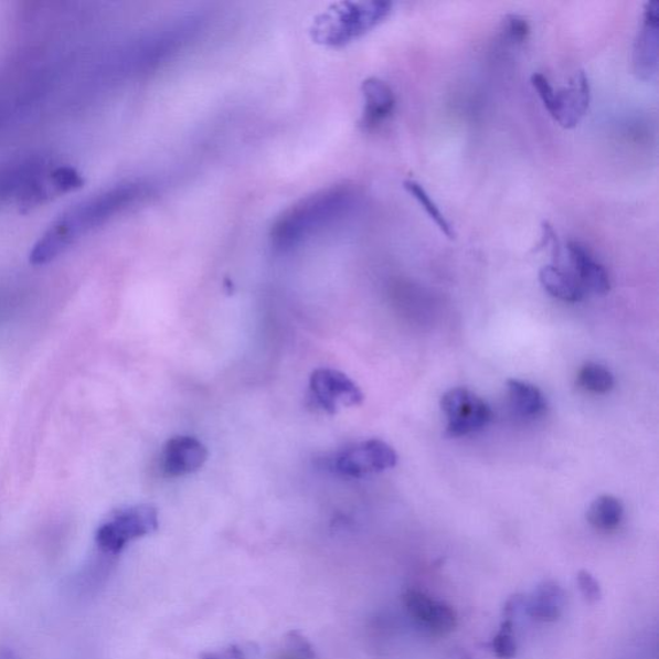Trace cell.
Instances as JSON below:
<instances>
[{
  "label": "cell",
  "instance_id": "obj_25",
  "mask_svg": "<svg viewBox=\"0 0 659 659\" xmlns=\"http://www.w3.org/2000/svg\"><path fill=\"white\" fill-rule=\"evenodd\" d=\"M277 659H304V658H300L299 656L290 652V650L286 649L284 653H281L280 656L277 657Z\"/></svg>",
  "mask_w": 659,
  "mask_h": 659
},
{
  "label": "cell",
  "instance_id": "obj_9",
  "mask_svg": "<svg viewBox=\"0 0 659 659\" xmlns=\"http://www.w3.org/2000/svg\"><path fill=\"white\" fill-rule=\"evenodd\" d=\"M592 89L588 77L580 72L570 82L568 87L554 92L552 104L546 108L555 123L565 129L578 126L591 106Z\"/></svg>",
  "mask_w": 659,
  "mask_h": 659
},
{
  "label": "cell",
  "instance_id": "obj_20",
  "mask_svg": "<svg viewBox=\"0 0 659 659\" xmlns=\"http://www.w3.org/2000/svg\"><path fill=\"white\" fill-rule=\"evenodd\" d=\"M511 633H513V625L508 619L502 624L501 630L492 640L493 653L500 659H511L517 655V645Z\"/></svg>",
  "mask_w": 659,
  "mask_h": 659
},
{
  "label": "cell",
  "instance_id": "obj_18",
  "mask_svg": "<svg viewBox=\"0 0 659 659\" xmlns=\"http://www.w3.org/2000/svg\"><path fill=\"white\" fill-rule=\"evenodd\" d=\"M403 188H405L410 195L417 201L418 205L424 209L426 215H428L431 221L436 224L442 234L451 240L456 237L451 223L447 221L445 214L440 212L438 205L434 203V200L421 183L414 180H406L403 182Z\"/></svg>",
  "mask_w": 659,
  "mask_h": 659
},
{
  "label": "cell",
  "instance_id": "obj_10",
  "mask_svg": "<svg viewBox=\"0 0 659 659\" xmlns=\"http://www.w3.org/2000/svg\"><path fill=\"white\" fill-rule=\"evenodd\" d=\"M208 460V448L195 437L170 438L160 455V468L164 476L178 478L195 472Z\"/></svg>",
  "mask_w": 659,
  "mask_h": 659
},
{
  "label": "cell",
  "instance_id": "obj_7",
  "mask_svg": "<svg viewBox=\"0 0 659 659\" xmlns=\"http://www.w3.org/2000/svg\"><path fill=\"white\" fill-rule=\"evenodd\" d=\"M309 397L329 415H336L340 408L359 406L363 393L352 379L343 372L332 369H319L309 379Z\"/></svg>",
  "mask_w": 659,
  "mask_h": 659
},
{
  "label": "cell",
  "instance_id": "obj_23",
  "mask_svg": "<svg viewBox=\"0 0 659 659\" xmlns=\"http://www.w3.org/2000/svg\"><path fill=\"white\" fill-rule=\"evenodd\" d=\"M506 31L508 36L513 42H524L527 36L530 35V25L521 15L511 14L508 15L506 21Z\"/></svg>",
  "mask_w": 659,
  "mask_h": 659
},
{
  "label": "cell",
  "instance_id": "obj_17",
  "mask_svg": "<svg viewBox=\"0 0 659 659\" xmlns=\"http://www.w3.org/2000/svg\"><path fill=\"white\" fill-rule=\"evenodd\" d=\"M625 509L615 496L603 495L587 510V521L595 530L610 532L623 523Z\"/></svg>",
  "mask_w": 659,
  "mask_h": 659
},
{
  "label": "cell",
  "instance_id": "obj_21",
  "mask_svg": "<svg viewBox=\"0 0 659 659\" xmlns=\"http://www.w3.org/2000/svg\"><path fill=\"white\" fill-rule=\"evenodd\" d=\"M577 585L587 603L594 604L602 599L600 585L591 572L580 571L577 573Z\"/></svg>",
  "mask_w": 659,
  "mask_h": 659
},
{
  "label": "cell",
  "instance_id": "obj_13",
  "mask_svg": "<svg viewBox=\"0 0 659 659\" xmlns=\"http://www.w3.org/2000/svg\"><path fill=\"white\" fill-rule=\"evenodd\" d=\"M362 93L364 98L363 127L375 128L390 118L394 111L393 89L379 77H369L362 84Z\"/></svg>",
  "mask_w": 659,
  "mask_h": 659
},
{
  "label": "cell",
  "instance_id": "obj_24",
  "mask_svg": "<svg viewBox=\"0 0 659 659\" xmlns=\"http://www.w3.org/2000/svg\"><path fill=\"white\" fill-rule=\"evenodd\" d=\"M201 659H245L242 649L237 647H230L221 650V652L204 653Z\"/></svg>",
  "mask_w": 659,
  "mask_h": 659
},
{
  "label": "cell",
  "instance_id": "obj_16",
  "mask_svg": "<svg viewBox=\"0 0 659 659\" xmlns=\"http://www.w3.org/2000/svg\"><path fill=\"white\" fill-rule=\"evenodd\" d=\"M511 408L522 417H536L545 413L548 403L536 385L523 380L510 379L507 383Z\"/></svg>",
  "mask_w": 659,
  "mask_h": 659
},
{
  "label": "cell",
  "instance_id": "obj_4",
  "mask_svg": "<svg viewBox=\"0 0 659 659\" xmlns=\"http://www.w3.org/2000/svg\"><path fill=\"white\" fill-rule=\"evenodd\" d=\"M159 529L157 508L152 506L130 507L116 510L96 532V544L104 553L116 555L129 542L147 536Z\"/></svg>",
  "mask_w": 659,
  "mask_h": 659
},
{
  "label": "cell",
  "instance_id": "obj_19",
  "mask_svg": "<svg viewBox=\"0 0 659 659\" xmlns=\"http://www.w3.org/2000/svg\"><path fill=\"white\" fill-rule=\"evenodd\" d=\"M577 385L588 393L607 394L614 390L615 376L602 364L588 362L578 371Z\"/></svg>",
  "mask_w": 659,
  "mask_h": 659
},
{
  "label": "cell",
  "instance_id": "obj_5",
  "mask_svg": "<svg viewBox=\"0 0 659 659\" xmlns=\"http://www.w3.org/2000/svg\"><path fill=\"white\" fill-rule=\"evenodd\" d=\"M398 455L382 439H368L348 446L332 459V469L341 477L362 478L393 469Z\"/></svg>",
  "mask_w": 659,
  "mask_h": 659
},
{
  "label": "cell",
  "instance_id": "obj_12",
  "mask_svg": "<svg viewBox=\"0 0 659 659\" xmlns=\"http://www.w3.org/2000/svg\"><path fill=\"white\" fill-rule=\"evenodd\" d=\"M568 259L572 267V275L586 291L604 296L610 289V280L607 269L599 262H596L586 249L578 243H570L567 246Z\"/></svg>",
  "mask_w": 659,
  "mask_h": 659
},
{
  "label": "cell",
  "instance_id": "obj_3",
  "mask_svg": "<svg viewBox=\"0 0 659 659\" xmlns=\"http://www.w3.org/2000/svg\"><path fill=\"white\" fill-rule=\"evenodd\" d=\"M390 2H341L313 22L317 42L341 46L355 41L382 23L392 12Z\"/></svg>",
  "mask_w": 659,
  "mask_h": 659
},
{
  "label": "cell",
  "instance_id": "obj_6",
  "mask_svg": "<svg viewBox=\"0 0 659 659\" xmlns=\"http://www.w3.org/2000/svg\"><path fill=\"white\" fill-rule=\"evenodd\" d=\"M440 408L447 418V433L451 437L469 436L482 431L492 421L487 403L467 387H454L440 400Z\"/></svg>",
  "mask_w": 659,
  "mask_h": 659
},
{
  "label": "cell",
  "instance_id": "obj_11",
  "mask_svg": "<svg viewBox=\"0 0 659 659\" xmlns=\"http://www.w3.org/2000/svg\"><path fill=\"white\" fill-rule=\"evenodd\" d=\"M402 599L408 615L433 634L446 635L455 630L457 615L448 604L434 600L431 596L417 591L406 592Z\"/></svg>",
  "mask_w": 659,
  "mask_h": 659
},
{
  "label": "cell",
  "instance_id": "obj_2",
  "mask_svg": "<svg viewBox=\"0 0 659 659\" xmlns=\"http://www.w3.org/2000/svg\"><path fill=\"white\" fill-rule=\"evenodd\" d=\"M359 204L360 193L353 185H331L288 209L275 223L270 238L277 249H294V246L343 221Z\"/></svg>",
  "mask_w": 659,
  "mask_h": 659
},
{
  "label": "cell",
  "instance_id": "obj_14",
  "mask_svg": "<svg viewBox=\"0 0 659 659\" xmlns=\"http://www.w3.org/2000/svg\"><path fill=\"white\" fill-rule=\"evenodd\" d=\"M565 600L567 598L562 586L553 580H548L533 592L527 610L536 621L554 623L562 616Z\"/></svg>",
  "mask_w": 659,
  "mask_h": 659
},
{
  "label": "cell",
  "instance_id": "obj_8",
  "mask_svg": "<svg viewBox=\"0 0 659 659\" xmlns=\"http://www.w3.org/2000/svg\"><path fill=\"white\" fill-rule=\"evenodd\" d=\"M659 64V6L657 2L646 4L641 25L635 39L633 51L634 73L640 81H653Z\"/></svg>",
  "mask_w": 659,
  "mask_h": 659
},
{
  "label": "cell",
  "instance_id": "obj_15",
  "mask_svg": "<svg viewBox=\"0 0 659 659\" xmlns=\"http://www.w3.org/2000/svg\"><path fill=\"white\" fill-rule=\"evenodd\" d=\"M542 288L545 289L555 299L567 301V304H578L585 297V290L571 273H565L562 268L549 265L540 269L539 274Z\"/></svg>",
  "mask_w": 659,
  "mask_h": 659
},
{
  "label": "cell",
  "instance_id": "obj_1",
  "mask_svg": "<svg viewBox=\"0 0 659 659\" xmlns=\"http://www.w3.org/2000/svg\"><path fill=\"white\" fill-rule=\"evenodd\" d=\"M150 184L135 181L115 185L113 189L83 201L61 215L46 230L31 252L30 262L33 265H45V263L56 259L77 240L128 212L129 209L141 204L150 196Z\"/></svg>",
  "mask_w": 659,
  "mask_h": 659
},
{
  "label": "cell",
  "instance_id": "obj_22",
  "mask_svg": "<svg viewBox=\"0 0 659 659\" xmlns=\"http://www.w3.org/2000/svg\"><path fill=\"white\" fill-rule=\"evenodd\" d=\"M286 649L304 659H317L315 649L304 635L291 631L286 637Z\"/></svg>",
  "mask_w": 659,
  "mask_h": 659
}]
</instances>
